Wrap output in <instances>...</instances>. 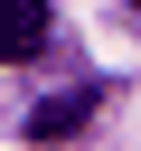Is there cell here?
<instances>
[{
	"mask_svg": "<svg viewBox=\"0 0 141 151\" xmlns=\"http://www.w3.org/2000/svg\"><path fill=\"white\" fill-rule=\"evenodd\" d=\"M47 28H56L47 0H0V66H28V57L47 47Z\"/></svg>",
	"mask_w": 141,
	"mask_h": 151,
	"instance_id": "obj_1",
	"label": "cell"
},
{
	"mask_svg": "<svg viewBox=\"0 0 141 151\" xmlns=\"http://www.w3.org/2000/svg\"><path fill=\"white\" fill-rule=\"evenodd\" d=\"M94 123V94H47L38 113H28V142H66V132H85Z\"/></svg>",
	"mask_w": 141,
	"mask_h": 151,
	"instance_id": "obj_2",
	"label": "cell"
},
{
	"mask_svg": "<svg viewBox=\"0 0 141 151\" xmlns=\"http://www.w3.org/2000/svg\"><path fill=\"white\" fill-rule=\"evenodd\" d=\"M132 19H141V0H132Z\"/></svg>",
	"mask_w": 141,
	"mask_h": 151,
	"instance_id": "obj_3",
	"label": "cell"
}]
</instances>
